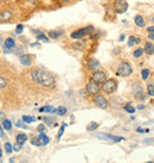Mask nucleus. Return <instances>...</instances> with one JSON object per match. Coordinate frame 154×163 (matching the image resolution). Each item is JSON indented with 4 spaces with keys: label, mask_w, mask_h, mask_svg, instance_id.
Masks as SVG:
<instances>
[{
    "label": "nucleus",
    "mask_w": 154,
    "mask_h": 163,
    "mask_svg": "<svg viewBox=\"0 0 154 163\" xmlns=\"http://www.w3.org/2000/svg\"><path fill=\"white\" fill-rule=\"evenodd\" d=\"M30 76L32 79V81L36 82L37 84L39 86H43L45 88H50V87H54L55 83H56V79L55 76L45 70V69H42V68H36V69H32L31 73H30Z\"/></svg>",
    "instance_id": "nucleus-1"
},
{
    "label": "nucleus",
    "mask_w": 154,
    "mask_h": 163,
    "mask_svg": "<svg viewBox=\"0 0 154 163\" xmlns=\"http://www.w3.org/2000/svg\"><path fill=\"white\" fill-rule=\"evenodd\" d=\"M17 20V11L14 5L8 1H0V23H12Z\"/></svg>",
    "instance_id": "nucleus-2"
},
{
    "label": "nucleus",
    "mask_w": 154,
    "mask_h": 163,
    "mask_svg": "<svg viewBox=\"0 0 154 163\" xmlns=\"http://www.w3.org/2000/svg\"><path fill=\"white\" fill-rule=\"evenodd\" d=\"M95 31V27L92 25H89V26H85V27H82V29H78L76 31H74L70 37L73 39H81L83 38L84 36H88V35H91L92 32Z\"/></svg>",
    "instance_id": "nucleus-3"
},
{
    "label": "nucleus",
    "mask_w": 154,
    "mask_h": 163,
    "mask_svg": "<svg viewBox=\"0 0 154 163\" xmlns=\"http://www.w3.org/2000/svg\"><path fill=\"white\" fill-rule=\"evenodd\" d=\"M132 73H133V68H132V66H131L129 62L122 61L119 64V67H117V75L126 78V76H129Z\"/></svg>",
    "instance_id": "nucleus-4"
},
{
    "label": "nucleus",
    "mask_w": 154,
    "mask_h": 163,
    "mask_svg": "<svg viewBox=\"0 0 154 163\" xmlns=\"http://www.w3.org/2000/svg\"><path fill=\"white\" fill-rule=\"evenodd\" d=\"M101 89L106 93V94H113L116 89H117V82L115 79H108L102 83Z\"/></svg>",
    "instance_id": "nucleus-5"
},
{
    "label": "nucleus",
    "mask_w": 154,
    "mask_h": 163,
    "mask_svg": "<svg viewBox=\"0 0 154 163\" xmlns=\"http://www.w3.org/2000/svg\"><path fill=\"white\" fill-rule=\"evenodd\" d=\"M95 137L98 138V139H103V141H110V142H114V143H119L121 141H123V137H117V136H113V135H109V133H95Z\"/></svg>",
    "instance_id": "nucleus-6"
},
{
    "label": "nucleus",
    "mask_w": 154,
    "mask_h": 163,
    "mask_svg": "<svg viewBox=\"0 0 154 163\" xmlns=\"http://www.w3.org/2000/svg\"><path fill=\"white\" fill-rule=\"evenodd\" d=\"M32 144L33 145H37V147H42V145H46V144H49V142H50V138L44 133V132H40L39 133V136L37 137V138H32Z\"/></svg>",
    "instance_id": "nucleus-7"
},
{
    "label": "nucleus",
    "mask_w": 154,
    "mask_h": 163,
    "mask_svg": "<svg viewBox=\"0 0 154 163\" xmlns=\"http://www.w3.org/2000/svg\"><path fill=\"white\" fill-rule=\"evenodd\" d=\"M132 90H133V94H134L136 100L140 101V100H145L146 99V96L144 94V89H142L140 83H134L133 87H132Z\"/></svg>",
    "instance_id": "nucleus-8"
},
{
    "label": "nucleus",
    "mask_w": 154,
    "mask_h": 163,
    "mask_svg": "<svg viewBox=\"0 0 154 163\" xmlns=\"http://www.w3.org/2000/svg\"><path fill=\"white\" fill-rule=\"evenodd\" d=\"M94 104H95L97 107L102 108V110H106V108H108V106H109L108 100H107L103 95H100V94H96V95H95V98H94Z\"/></svg>",
    "instance_id": "nucleus-9"
},
{
    "label": "nucleus",
    "mask_w": 154,
    "mask_h": 163,
    "mask_svg": "<svg viewBox=\"0 0 154 163\" xmlns=\"http://www.w3.org/2000/svg\"><path fill=\"white\" fill-rule=\"evenodd\" d=\"M114 10L116 13H125L128 10V2L126 0H116L114 2Z\"/></svg>",
    "instance_id": "nucleus-10"
},
{
    "label": "nucleus",
    "mask_w": 154,
    "mask_h": 163,
    "mask_svg": "<svg viewBox=\"0 0 154 163\" xmlns=\"http://www.w3.org/2000/svg\"><path fill=\"white\" fill-rule=\"evenodd\" d=\"M107 80V75L104 72H101V70H96L92 73L91 75V81H94L95 83L100 84V83H103V82Z\"/></svg>",
    "instance_id": "nucleus-11"
},
{
    "label": "nucleus",
    "mask_w": 154,
    "mask_h": 163,
    "mask_svg": "<svg viewBox=\"0 0 154 163\" xmlns=\"http://www.w3.org/2000/svg\"><path fill=\"white\" fill-rule=\"evenodd\" d=\"M85 89H87L88 94H90V95H96V94H98V93H100V90H101L100 86H98L97 83H95L94 81L88 82V84H87Z\"/></svg>",
    "instance_id": "nucleus-12"
},
{
    "label": "nucleus",
    "mask_w": 154,
    "mask_h": 163,
    "mask_svg": "<svg viewBox=\"0 0 154 163\" xmlns=\"http://www.w3.org/2000/svg\"><path fill=\"white\" fill-rule=\"evenodd\" d=\"M88 68L91 70V72H96V70H100L101 68V63L98 60L96 59H90L88 61Z\"/></svg>",
    "instance_id": "nucleus-13"
},
{
    "label": "nucleus",
    "mask_w": 154,
    "mask_h": 163,
    "mask_svg": "<svg viewBox=\"0 0 154 163\" xmlns=\"http://www.w3.org/2000/svg\"><path fill=\"white\" fill-rule=\"evenodd\" d=\"M32 55H20L19 56V61L23 66L25 67H30L32 64Z\"/></svg>",
    "instance_id": "nucleus-14"
},
{
    "label": "nucleus",
    "mask_w": 154,
    "mask_h": 163,
    "mask_svg": "<svg viewBox=\"0 0 154 163\" xmlns=\"http://www.w3.org/2000/svg\"><path fill=\"white\" fill-rule=\"evenodd\" d=\"M63 35H64L63 30H51V31H49V38H52V39H58Z\"/></svg>",
    "instance_id": "nucleus-15"
},
{
    "label": "nucleus",
    "mask_w": 154,
    "mask_h": 163,
    "mask_svg": "<svg viewBox=\"0 0 154 163\" xmlns=\"http://www.w3.org/2000/svg\"><path fill=\"white\" fill-rule=\"evenodd\" d=\"M15 47V41H14V38H12V37H7L6 39H5V42H4V48H6V49H13Z\"/></svg>",
    "instance_id": "nucleus-16"
},
{
    "label": "nucleus",
    "mask_w": 154,
    "mask_h": 163,
    "mask_svg": "<svg viewBox=\"0 0 154 163\" xmlns=\"http://www.w3.org/2000/svg\"><path fill=\"white\" fill-rule=\"evenodd\" d=\"M134 21H135V24H136L139 27H144V26L146 25V21H145V19H144V17H142V16H140V14L135 16Z\"/></svg>",
    "instance_id": "nucleus-17"
},
{
    "label": "nucleus",
    "mask_w": 154,
    "mask_h": 163,
    "mask_svg": "<svg viewBox=\"0 0 154 163\" xmlns=\"http://www.w3.org/2000/svg\"><path fill=\"white\" fill-rule=\"evenodd\" d=\"M144 53H146L147 55H153L154 54V45L151 43V42H147V43L145 44Z\"/></svg>",
    "instance_id": "nucleus-18"
},
{
    "label": "nucleus",
    "mask_w": 154,
    "mask_h": 163,
    "mask_svg": "<svg viewBox=\"0 0 154 163\" xmlns=\"http://www.w3.org/2000/svg\"><path fill=\"white\" fill-rule=\"evenodd\" d=\"M26 141H27V136H26L25 133H18L17 137H15V142L19 143V144H21V145H23Z\"/></svg>",
    "instance_id": "nucleus-19"
},
{
    "label": "nucleus",
    "mask_w": 154,
    "mask_h": 163,
    "mask_svg": "<svg viewBox=\"0 0 154 163\" xmlns=\"http://www.w3.org/2000/svg\"><path fill=\"white\" fill-rule=\"evenodd\" d=\"M141 43V39L139 37H135V36H131L129 37V41H128V47H133L135 44H139Z\"/></svg>",
    "instance_id": "nucleus-20"
},
{
    "label": "nucleus",
    "mask_w": 154,
    "mask_h": 163,
    "mask_svg": "<svg viewBox=\"0 0 154 163\" xmlns=\"http://www.w3.org/2000/svg\"><path fill=\"white\" fill-rule=\"evenodd\" d=\"M39 112H46V113H55L56 108H54L52 106H44L39 108Z\"/></svg>",
    "instance_id": "nucleus-21"
},
{
    "label": "nucleus",
    "mask_w": 154,
    "mask_h": 163,
    "mask_svg": "<svg viewBox=\"0 0 154 163\" xmlns=\"http://www.w3.org/2000/svg\"><path fill=\"white\" fill-rule=\"evenodd\" d=\"M2 129L4 130H11L12 129V123H11V120H8V119H4L2 120Z\"/></svg>",
    "instance_id": "nucleus-22"
},
{
    "label": "nucleus",
    "mask_w": 154,
    "mask_h": 163,
    "mask_svg": "<svg viewBox=\"0 0 154 163\" xmlns=\"http://www.w3.org/2000/svg\"><path fill=\"white\" fill-rule=\"evenodd\" d=\"M133 55H134L135 59H140V57H142V55H144V49H142V48H138L136 50H134Z\"/></svg>",
    "instance_id": "nucleus-23"
},
{
    "label": "nucleus",
    "mask_w": 154,
    "mask_h": 163,
    "mask_svg": "<svg viewBox=\"0 0 154 163\" xmlns=\"http://www.w3.org/2000/svg\"><path fill=\"white\" fill-rule=\"evenodd\" d=\"M67 112H68V110H67L64 106H59V107L56 108V112H55V113H57L58 116H64Z\"/></svg>",
    "instance_id": "nucleus-24"
},
{
    "label": "nucleus",
    "mask_w": 154,
    "mask_h": 163,
    "mask_svg": "<svg viewBox=\"0 0 154 163\" xmlns=\"http://www.w3.org/2000/svg\"><path fill=\"white\" fill-rule=\"evenodd\" d=\"M98 126H100V124H97V123H95V122H91V123L87 126V131H95Z\"/></svg>",
    "instance_id": "nucleus-25"
},
{
    "label": "nucleus",
    "mask_w": 154,
    "mask_h": 163,
    "mask_svg": "<svg viewBox=\"0 0 154 163\" xmlns=\"http://www.w3.org/2000/svg\"><path fill=\"white\" fill-rule=\"evenodd\" d=\"M125 111L126 112H128V113H131V114H133L134 112H135V108L132 106V104H127V105H125Z\"/></svg>",
    "instance_id": "nucleus-26"
},
{
    "label": "nucleus",
    "mask_w": 154,
    "mask_h": 163,
    "mask_svg": "<svg viewBox=\"0 0 154 163\" xmlns=\"http://www.w3.org/2000/svg\"><path fill=\"white\" fill-rule=\"evenodd\" d=\"M23 122L24 123H27V124H30V123H33L34 120H36V118L34 117H30V116H23Z\"/></svg>",
    "instance_id": "nucleus-27"
},
{
    "label": "nucleus",
    "mask_w": 154,
    "mask_h": 163,
    "mask_svg": "<svg viewBox=\"0 0 154 163\" xmlns=\"http://www.w3.org/2000/svg\"><path fill=\"white\" fill-rule=\"evenodd\" d=\"M37 39H38V41H42V42H45V43H48V42L50 41V39H49V37H46V36H45L43 32H42V33H39V35H37Z\"/></svg>",
    "instance_id": "nucleus-28"
},
{
    "label": "nucleus",
    "mask_w": 154,
    "mask_h": 163,
    "mask_svg": "<svg viewBox=\"0 0 154 163\" xmlns=\"http://www.w3.org/2000/svg\"><path fill=\"white\" fill-rule=\"evenodd\" d=\"M23 31H24V25H23V24H18V25L15 26L14 32H15L17 35H21V33H23Z\"/></svg>",
    "instance_id": "nucleus-29"
},
{
    "label": "nucleus",
    "mask_w": 154,
    "mask_h": 163,
    "mask_svg": "<svg viewBox=\"0 0 154 163\" xmlns=\"http://www.w3.org/2000/svg\"><path fill=\"white\" fill-rule=\"evenodd\" d=\"M150 74H151L150 69H142V72H141L142 80H147V79H148V76H150Z\"/></svg>",
    "instance_id": "nucleus-30"
},
{
    "label": "nucleus",
    "mask_w": 154,
    "mask_h": 163,
    "mask_svg": "<svg viewBox=\"0 0 154 163\" xmlns=\"http://www.w3.org/2000/svg\"><path fill=\"white\" fill-rule=\"evenodd\" d=\"M5 151H6V154H12L13 148H12L11 143H5Z\"/></svg>",
    "instance_id": "nucleus-31"
},
{
    "label": "nucleus",
    "mask_w": 154,
    "mask_h": 163,
    "mask_svg": "<svg viewBox=\"0 0 154 163\" xmlns=\"http://www.w3.org/2000/svg\"><path fill=\"white\" fill-rule=\"evenodd\" d=\"M147 93H148V95H151V96H154V86L153 84H147Z\"/></svg>",
    "instance_id": "nucleus-32"
},
{
    "label": "nucleus",
    "mask_w": 154,
    "mask_h": 163,
    "mask_svg": "<svg viewBox=\"0 0 154 163\" xmlns=\"http://www.w3.org/2000/svg\"><path fill=\"white\" fill-rule=\"evenodd\" d=\"M40 119H43V122L44 123H46L48 125H52V123L55 122L52 118H50V117H44V118H40Z\"/></svg>",
    "instance_id": "nucleus-33"
},
{
    "label": "nucleus",
    "mask_w": 154,
    "mask_h": 163,
    "mask_svg": "<svg viewBox=\"0 0 154 163\" xmlns=\"http://www.w3.org/2000/svg\"><path fill=\"white\" fill-rule=\"evenodd\" d=\"M65 126H67V124H65V123H62V127L59 129V132H58V139H61V137L63 136V133H64V129H65Z\"/></svg>",
    "instance_id": "nucleus-34"
},
{
    "label": "nucleus",
    "mask_w": 154,
    "mask_h": 163,
    "mask_svg": "<svg viewBox=\"0 0 154 163\" xmlns=\"http://www.w3.org/2000/svg\"><path fill=\"white\" fill-rule=\"evenodd\" d=\"M7 86V81L5 80V78H2V76H0V89H2V88H5Z\"/></svg>",
    "instance_id": "nucleus-35"
},
{
    "label": "nucleus",
    "mask_w": 154,
    "mask_h": 163,
    "mask_svg": "<svg viewBox=\"0 0 154 163\" xmlns=\"http://www.w3.org/2000/svg\"><path fill=\"white\" fill-rule=\"evenodd\" d=\"M37 130H38L39 133H40V132H44V131H45V125H44V124H39L38 127H37Z\"/></svg>",
    "instance_id": "nucleus-36"
},
{
    "label": "nucleus",
    "mask_w": 154,
    "mask_h": 163,
    "mask_svg": "<svg viewBox=\"0 0 154 163\" xmlns=\"http://www.w3.org/2000/svg\"><path fill=\"white\" fill-rule=\"evenodd\" d=\"M12 148H13L14 151H19V150L21 149V144H19V143H14V145H13Z\"/></svg>",
    "instance_id": "nucleus-37"
},
{
    "label": "nucleus",
    "mask_w": 154,
    "mask_h": 163,
    "mask_svg": "<svg viewBox=\"0 0 154 163\" xmlns=\"http://www.w3.org/2000/svg\"><path fill=\"white\" fill-rule=\"evenodd\" d=\"M15 125H17L18 127H21V129H27V126H26L25 124H23V122H17Z\"/></svg>",
    "instance_id": "nucleus-38"
},
{
    "label": "nucleus",
    "mask_w": 154,
    "mask_h": 163,
    "mask_svg": "<svg viewBox=\"0 0 154 163\" xmlns=\"http://www.w3.org/2000/svg\"><path fill=\"white\" fill-rule=\"evenodd\" d=\"M142 143H145V144L154 143V138H146V139H144V141H142Z\"/></svg>",
    "instance_id": "nucleus-39"
},
{
    "label": "nucleus",
    "mask_w": 154,
    "mask_h": 163,
    "mask_svg": "<svg viewBox=\"0 0 154 163\" xmlns=\"http://www.w3.org/2000/svg\"><path fill=\"white\" fill-rule=\"evenodd\" d=\"M73 47H74L75 49H78V50H81V49L83 48V44H82V43H75Z\"/></svg>",
    "instance_id": "nucleus-40"
},
{
    "label": "nucleus",
    "mask_w": 154,
    "mask_h": 163,
    "mask_svg": "<svg viewBox=\"0 0 154 163\" xmlns=\"http://www.w3.org/2000/svg\"><path fill=\"white\" fill-rule=\"evenodd\" d=\"M136 131H138V132H148V129H141V127H138Z\"/></svg>",
    "instance_id": "nucleus-41"
},
{
    "label": "nucleus",
    "mask_w": 154,
    "mask_h": 163,
    "mask_svg": "<svg viewBox=\"0 0 154 163\" xmlns=\"http://www.w3.org/2000/svg\"><path fill=\"white\" fill-rule=\"evenodd\" d=\"M147 31H148V33H153V32H154V26H150V27H147Z\"/></svg>",
    "instance_id": "nucleus-42"
},
{
    "label": "nucleus",
    "mask_w": 154,
    "mask_h": 163,
    "mask_svg": "<svg viewBox=\"0 0 154 163\" xmlns=\"http://www.w3.org/2000/svg\"><path fill=\"white\" fill-rule=\"evenodd\" d=\"M5 135H4V130H2V125H0V138H2Z\"/></svg>",
    "instance_id": "nucleus-43"
},
{
    "label": "nucleus",
    "mask_w": 154,
    "mask_h": 163,
    "mask_svg": "<svg viewBox=\"0 0 154 163\" xmlns=\"http://www.w3.org/2000/svg\"><path fill=\"white\" fill-rule=\"evenodd\" d=\"M148 38H150V39H152V41H154V32H153V33H150V35H148Z\"/></svg>",
    "instance_id": "nucleus-44"
},
{
    "label": "nucleus",
    "mask_w": 154,
    "mask_h": 163,
    "mask_svg": "<svg viewBox=\"0 0 154 163\" xmlns=\"http://www.w3.org/2000/svg\"><path fill=\"white\" fill-rule=\"evenodd\" d=\"M122 41H125V35H121V36H120V42H122Z\"/></svg>",
    "instance_id": "nucleus-45"
},
{
    "label": "nucleus",
    "mask_w": 154,
    "mask_h": 163,
    "mask_svg": "<svg viewBox=\"0 0 154 163\" xmlns=\"http://www.w3.org/2000/svg\"><path fill=\"white\" fill-rule=\"evenodd\" d=\"M144 107H145L144 105H139V106H138V108H139V110H141V108H144Z\"/></svg>",
    "instance_id": "nucleus-46"
},
{
    "label": "nucleus",
    "mask_w": 154,
    "mask_h": 163,
    "mask_svg": "<svg viewBox=\"0 0 154 163\" xmlns=\"http://www.w3.org/2000/svg\"><path fill=\"white\" fill-rule=\"evenodd\" d=\"M62 2H64V4H67V2H69V1H71V0H61Z\"/></svg>",
    "instance_id": "nucleus-47"
},
{
    "label": "nucleus",
    "mask_w": 154,
    "mask_h": 163,
    "mask_svg": "<svg viewBox=\"0 0 154 163\" xmlns=\"http://www.w3.org/2000/svg\"><path fill=\"white\" fill-rule=\"evenodd\" d=\"M14 162V159H11V160H10V163H13Z\"/></svg>",
    "instance_id": "nucleus-48"
},
{
    "label": "nucleus",
    "mask_w": 154,
    "mask_h": 163,
    "mask_svg": "<svg viewBox=\"0 0 154 163\" xmlns=\"http://www.w3.org/2000/svg\"><path fill=\"white\" fill-rule=\"evenodd\" d=\"M1 156H2V150L0 149V159H1Z\"/></svg>",
    "instance_id": "nucleus-49"
},
{
    "label": "nucleus",
    "mask_w": 154,
    "mask_h": 163,
    "mask_svg": "<svg viewBox=\"0 0 154 163\" xmlns=\"http://www.w3.org/2000/svg\"><path fill=\"white\" fill-rule=\"evenodd\" d=\"M19 163H27L26 161H21V162H19Z\"/></svg>",
    "instance_id": "nucleus-50"
},
{
    "label": "nucleus",
    "mask_w": 154,
    "mask_h": 163,
    "mask_svg": "<svg viewBox=\"0 0 154 163\" xmlns=\"http://www.w3.org/2000/svg\"><path fill=\"white\" fill-rule=\"evenodd\" d=\"M146 163H154V162H152V161H151V162H146Z\"/></svg>",
    "instance_id": "nucleus-51"
},
{
    "label": "nucleus",
    "mask_w": 154,
    "mask_h": 163,
    "mask_svg": "<svg viewBox=\"0 0 154 163\" xmlns=\"http://www.w3.org/2000/svg\"><path fill=\"white\" fill-rule=\"evenodd\" d=\"M152 20H153V21H154V17H153V19H152Z\"/></svg>",
    "instance_id": "nucleus-52"
},
{
    "label": "nucleus",
    "mask_w": 154,
    "mask_h": 163,
    "mask_svg": "<svg viewBox=\"0 0 154 163\" xmlns=\"http://www.w3.org/2000/svg\"><path fill=\"white\" fill-rule=\"evenodd\" d=\"M0 163H2V162H1V161H0Z\"/></svg>",
    "instance_id": "nucleus-53"
},
{
    "label": "nucleus",
    "mask_w": 154,
    "mask_h": 163,
    "mask_svg": "<svg viewBox=\"0 0 154 163\" xmlns=\"http://www.w3.org/2000/svg\"><path fill=\"white\" fill-rule=\"evenodd\" d=\"M0 38H1V36H0Z\"/></svg>",
    "instance_id": "nucleus-54"
}]
</instances>
